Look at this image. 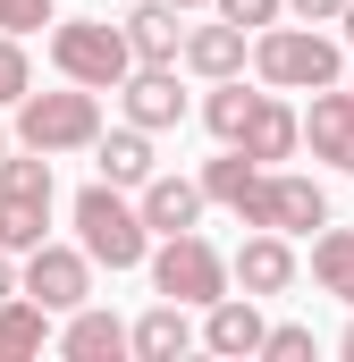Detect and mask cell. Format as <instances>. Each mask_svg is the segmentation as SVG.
Listing matches in <instances>:
<instances>
[{"mask_svg": "<svg viewBox=\"0 0 354 362\" xmlns=\"http://www.w3.org/2000/svg\"><path fill=\"white\" fill-rule=\"evenodd\" d=\"M76 236H85V262H101V270H135L152 253V228L135 219V202L118 185H85L76 194Z\"/></svg>", "mask_w": 354, "mask_h": 362, "instance_id": "obj_1", "label": "cell"}, {"mask_svg": "<svg viewBox=\"0 0 354 362\" xmlns=\"http://www.w3.org/2000/svg\"><path fill=\"white\" fill-rule=\"evenodd\" d=\"M93 135H101V101H93V85L76 93H17V144L25 152H85Z\"/></svg>", "mask_w": 354, "mask_h": 362, "instance_id": "obj_2", "label": "cell"}, {"mask_svg": "<svg viewBox=\"0 0 354 362\" xmlns=\"http://www.w3.org/2000/svg\"><path fill=\"white\" fill-rule=\"evenodd\" d=\"M253 68L278 93H321V85H338V42L304 34V25H262L253 34Z\"/></svg>", "mask_w": 354, "mask_h": 362, "instance_id": "obj_3", "label": "cell"}, {"mask_svg": "<svg viewBox=\"0 0 354 362\" xmlns=\"http://www.w3.org/2000/svg\"><path fill=\"white\" fill-rule=\"evenodd\" d=\"M236 219L245 228H278V236H312L329 219V194L312 177H287V169H253V185L236 194Z\"/></svg>", "mask_w": 354, "mask_h": 362, "instance_id": "obj_4", "label": "cell"}, {"mask_svg": "<svg viewBox=\"0 0 354 362\" xmlns=\"http://www.w3.org/2000/svg\"><path fill=\"white\" fill-rule=\"evenodd\" d=\"M42 228H51V152H25V160L0 152V245L34 253Z\"/></svg>", "mask_w": 354, "mask_h": 362, "instance_id": "obj_5", "label": "cell"}, {"mask_svg": "<svg viewBox=\"0 0 354 362\" xmlns=\"http://www.w3.org/2000/svg\"><path fill=\"white\" fill-rule=\"evenodd\" d=\"M51 68H59L68 85L110 93L127 68H135V51H127V34H118V25H101V17H68V25L51 34Z\"/></svg>", "mask_w": 354, "mask_h": 362, "instance_id": "obj_6", "label": "cell"}, {"mask_svg": "<svg viewBox=\"0 0 354 362\" xmlns=\"http://www.w3.org/2000/svg\"><path fill=\"white\" fill-rule=\"evenodd\" d=\"M152 286L169 295V303H211V295H228V262H219V245L211 236H161V253H152Z\"/></svg>", "mask_w": 354, "mask_h": 362, "instance_id": "obj_7", "label": "cell"}, {"mask_svg": "<svg viewBox=\"0 0 354 362\" xmlns=\"http://www.w3.org/2000/svg\"><path fill=\"white\" fill-rule=\"evenodd\" d=\"M25 295L42 312H76V303H93V262L76 245H34L25 253Z\"/></svg>", "mask_w": 354, "mask_h": 362, "instance_id": "obj_8", "label": "cell"}, {"mask_svg": "<svg viewBox=\"0 0 354 362\" xmlns=\"http://www.w3.org/2000/svg\"><path fill=\"white\" fill-rule=\"evenodd\" d=\"M228 278H236L253 303H262V295H287V286H295V253H287V236H278V228H253L245 253L228 262Z\"/></svg>", "mask_w": 354, "mask_h": 362, "instance_id": "obj_9", "label": "cell"}, {"mask_svg": "<svg viewBox=\"0 0 354 362\" xmlns=\"http://www.w3.org/2000/svg\"><path fill=\"white\" fill-rule=\"evenodd\" d=\"M118 85H127V118H135L144 135H161V127H177V118H185V93H177V68H127Z\"/></svg>", "mask_w": 354, "mask_h": 362, "instance_id": "obj_10", "label": "cell"}, {"mask_svg": "<svg viewBox=\"0 0 354 362\" xmlns=\"http://www.w3.org/2000/svg\"><path fill=\"white\" fill-rule=\"evenodd\" d=\"M135 219H144L152 236H185V228L202 219V185H194V177H161V169H152V177H144V202H135Z\"/></svg>", "mask_w": 354, "mask_h": 362, "instance_id": "obj_11", "label": "cell"}, {"mask_svg": "<svg viewBox=\"0 0 354 362\" xmlns=\"http://www.w3.org/2000/svg\"><path fill=\"white\" fill-rule=\"evenodd\" d=\"M118 34H127V51L144 59V68H177V42H185V25H177L169 0H144V8H127L118 17Z\"/></svg>", "mask_w": 354, "mask_h": 362, "instance_id": "obj_12", "label": "cell"}, {"mask_svg": "<svg viewBox=\"0 0 354 362\" xmlns=\"http://www.w3.org/2000/svg\"><path fill=\"white\" fill-rule=\"evenodd\" d=\"M304 135H312V160H329V169H354V93H329L312 101V118H295Z\"/></svg>", "mask_w": 354, "mask_h": 362, "instance_id": "obj_13", "label": "cell"}, {"mask_svg": "<svg viewBox=\"0 0 354 362\" xmlns=\"http://www.w3.org/2000/svg\"><path fill=\"white\" fill-rule=\"evenodd\" d=\"M202 312H211V320H202V346H211V354H262V312H253V295H211Z\"/></svg>", "mask_w": 354, "mask_h": 362, "instance_id": "obj_14", "label": "cell"}, {"mask_svg": "<svg viewBox=\"0 0 354 362\" xmlns=\"http://www.w3.org/2000/svg\"><path fill=\"white\" fill-rule=\"evenodd\" d=\"M295 144H304V127H295V110H287V101H253V118H245V135H236V152H245V160H287V152H295Z\"/></svg>", "mask_w": 354, "mask_h": 362, "instance_id": "obj_15", "label": "cell"}, {"mask_svg": "<svg viewBox=\"0 0 354 362\" xmlns=\"http://www.w3.org/2000/svg\"><path fill=\"white\" fill-rule=\"evenodd\" d=\"M177 59H185L194 76H211V85H219V76H236V68H245V25H228V17H219V25H194V34L177 42Z\"/></svg>", "mask_w": 354, "mask_h": 362, "instance_id": "obj_16", "label": "cell"}, {"mask_svg": "<svg viewBox=\"0 0 354 362\" xmlns=\"http://www.w3.org/2000/svg\"><path fill=\"white\" fill-rule=\"evenodd\" d=\"M194 346V320H185V303H152L135 329H127V354H144V362H177Z\"/></svg>", "mask_w": 354, "mask_h": 362, "instance_id": "obj_17", "label": "cell"}, {"mask_svg": "<svg viewBox=\"0 0 354 362\" xmlns=\"http://www.w3.org/2000/svg\"><path fill=\"white\" fill-rule=\"evenodd\" d=\"M59 354H68V362H118V354H127V329H118L110 312L76 303V312H68V337H59Z\"/></svg>", "mask_w": 354, "mask_h": 362, "instance_id": "obj_18", "label": "cell"}, {"mask_svg": "<svg viewBox=\"0 0 354 362\" xmlns=\"http://www.w3.org/2000/svg\"><path fill=\"white\" fill-rule=\"evenodd\" d=\"M42 337H51V312H42L34 295H0V362L42 354Z\"/></svg>", "mask_w": 354, "mask_h": 362, "instance_id": "obj_19", "label": "cell"}, {"mask_svg": "<svg viewBox=\"0 0 354 362\" xmlns=\"http://www.w3.org/2000/svg\"><path fill=\"white\" fill-rule=\"evenodd\" d=\"M93 144H101V185H144L152 177V135H144V127L93 135Z\"/></svg>", "mask_w": 354, "mask_h": 362, "instance_id": "obj_20", "label": "cell"}, {"mask_svg": "<svg viewBox=\"0 0 354 362\" xmlns=\"http://www.w3.org/2000/svg\"><path fill=\"white\" fill-rule=\"evenodd\" d=\"M312 278H321L338 303H354V228H329V219H321V236H312Z\"/></svg>", "mask_w": 354, "mask_h": 362, "instance_id": "obj_21", "label": "cell"}, {"mask_svg": "<svg viewBox=\"0 0 354 362\" xmlns=\"http://www.w3.org/2000/svg\"><path fill=\"white\" fill-rule=\"evenodd\" d=\"M253 101H262V93H245L236 76H219V85H211V101H202V127H211L219 144H236V135H245V118H253Z\"/></svg>", "mask_w": 354, "mask_h": 362, "instance_id": "obj_22", "label": "cell"}, {"mask_svg": "<svg viewBox=\"0 0 354 362\" xmlns=\"http://www.w3.org/2000/svg\"><path fill=\"white\" fill-rule=\"evenodd\" d=\"M253 169H262V160H245V152H236V144H228V160H211V169H202V202H228V211H236V194H245V185H253Z\"/></svg>", "mask_w": 354, "mask_h": 362, "instance_id": "obj_23", "label": "cell"}, {"mask_svg": "<svg viewBox=\"0 0 354 362\" xmlns=\"http://www.w3.org/2000/svg\"><path fill=\"white\" fill-rule=\"evenodd\" d=\"M25 85H34V68H25V42H17V34H0V101H17Z\"/></svg>", "mask_w": 354, "mask_h": 362, "instance_id": "obj_24", "label": "cell"}, {"mask_svg": "<svg viewBox=\"0 0 354 362\" xmlns=\"http://www.w3.org/2000/svg\"><path fill=\"white\" fill-rule=\"evenodd\" d=\"M262 354L270 362H312V329H295V320L287 329H262Z\"/></svg>", "mask_w": 354, "mask_h": 362, "instance_id": "obj_25", "label": "cell"}, {"mask_svg": "<svg viewBox=\"0 0 354 362\" xmlns=\"http://www.w3.org/2000/svg\"><path fill=\"white\" fill-rule=\"evenodd\" d=\"M34 25H59L51 0H0V34H34Z\"/></svg>", "mask_w": 354, "mask_h": 362, "instance_id": "obj_26", "label": "cell"}, {"mask_svg": "<svg viewBox=\"0 0 354 362\" xmlns=\"http://www.w3.org/2000/svg\"><path fill=\"white\" fill-rule=\"evenodd\" d=\"M228 25H245V34H262V25H278V0H211Z\"/></svg>", "mask_w": 354, "mask_h": 362, "instance_id": "obj_27", "label": "cell"}, {"mask_svg": "<svg viewBox=\"0 0 354 362\" xmlns=\"http://www.w3.org/2000/svg\"><path fill=\"white\" fill-rule=\"evenodd\" d=\"M278 8H295V17H312V25H321V17H338L346 0H278Z\"/></svg>", "mask_w": 354, "mask_h": 362, "instance_id": "obj_28", "label": "cell"}, {"mask_svg": "<svg viewBox=\"0 0 354 362\" xmlns=\"http://www.w3.org/2000/svg\"><path fill=\"white\" fill-rule=\"evenodd\" d=\"M0 295H17V270H8V245H0Z\"/></svg>", "mask_w": 354, "mask_h": 362, "instance_id": "obj_29", "label": "cell"}, {"mask_svg": "<svg viewBox=\"0 0 354 362\" xmlns=\"http://www.w3.org/2000/svg\"><path fill=\"white\" fill-rule=\"evenodd\" d=\"M338 25H346V34H354V0H346V8H338Z\"/></svg>", "mask_w": 354, "mask_h": 362, "instance_id": "obj_30", "label": "cell"}, {"mask_svg": "<svg viewBox=\"0 0 354 362\" xmlns=\"http://www.w3.org/2000/svg\"><path fill=\"white\" fill-rule=\"evenodd\" d=\"M346 362H354V320H346Z\"/></svg>", "mask_w": 354, "mask_h": 362, "instance_id": "obj_31", "label": "cell"}, {"mask_svg": "<svg viewBox=\"0 0 354 362\" xmlns=\"http://www.w3.org/2000/svg\"><path fill=\"white\" fill-rule=\"evenodd\" d=\"M169 8H202V0H169Z\"/></svg>", "mask_w": 354, "mask_h": 362, "instance_id": "obj_32", "label": "cell"}, {"mask_svg": "<svg viewBox=\"0 0 354 362\" xmlns=\"http://www.w3.org/2000/svg\"><path fill=\"white\" fill-rule=\"evenodd\" d=\"M0 152H8V135H0Z\"/></svg>", "mask_w": 354, "mask_h": 362, "instance_id": "obj_33", "label": "cell"}, {"mask_svg": "<svg viewBox=\"0 0 354 362\" xmlns=\"http://www.w3.org/2000/svg\"><path fill=\"white\" fill-rule=\"evenodd\" d=\"M346 93H354V85H346Z\"/></svg>", "mask_w": 354, "mask_h": 362, "instance_id": "obj_34", "label": "cell"}]
</instances>
